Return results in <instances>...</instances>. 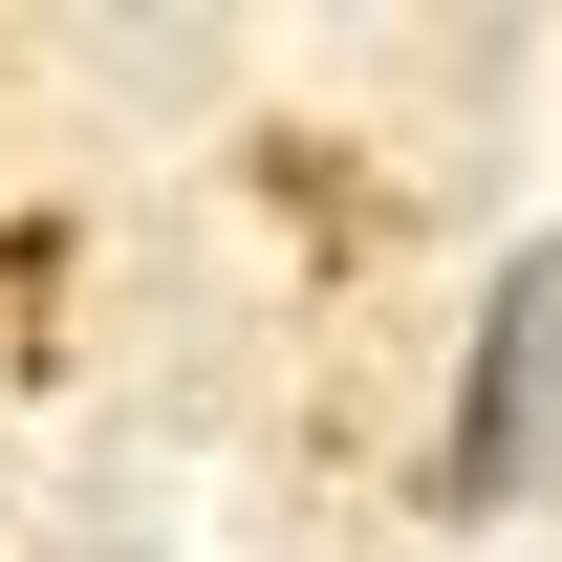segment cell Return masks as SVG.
Wrapping results in <instances>:
<instances>
[{
  "label": "cell",
  "instance_id": "6da1fadb",
  "mask_svg": "<svg viewBox=\"0 0 562 562\" xmlns=\"http://www.w3.org/2000/svg\"><path fill=\"white\" fill-rule=\"evenodd\" d=\"M432 497H454V519L562 497V238H541V260H497L476 368H454V432H432Z\"/></svg>",
  "mask_w": 562,
  "mask_h": 562
}]
</instances>
